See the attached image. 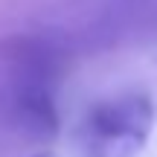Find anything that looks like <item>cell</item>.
Wrapping results in <instances>:
<instances>
[{
    "label": "cell",
    "mask_w": 157,
    "mask_h": 157,
    "mask_svg": "<svg viewBox=\"0 0 157 157\" xmlns=\"http://www.w3.org/2000/svg\"><path fill=\"white\" fill-rule=\"evenodd\" d=\"M12 105L21 128L29 134H52L58 128L52 99V58L35 41H23L12 52Z\"/></svg>",
    "instance_id": "2"
},
{
    "label": "cell",
    "mask_w": 157,
    "mask_h": 157,
    "mask_svg": "<svg viewBox=\"0 0 157 157\" xmlns=\"http://www.w3.org/2000/svg\"><path fill=\"white\" fill-rule=\"evenodd\" d=\"M29 157H56L52 151H38V154H29Z\"/></svg>",
    "instance_id": "3"
},
{
    "label": "cell",
    "mask_w": 157,
    "mask_h": 157,
    "mask_svg": "<svg viewBox=\"0 0 157 157\" xmlns=\"http://www.w3.org/2000/svg\"><path fill=\"white\" fill-rule=\"evenodd\" d=\"M154 128V102L140 90L102 99L76 131V157H137Z\"/></svg>",
    "instance_id": "1"
}]
</instances>
